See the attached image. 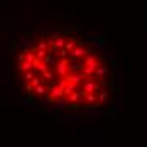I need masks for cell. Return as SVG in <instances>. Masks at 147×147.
Here are the masks:
<instances>
[{
    "mask_svg": "<svg viewBox=\"0 0 147 147\" xmlns=\"http://www.w3.org/2000/svg\"><path fill=\"white\" fill-rule=\"evenodd\" d=\"M0 69L24 105L59 120L105 117L122 95L120 63L108 42L73 24H46L12 37Z\"/></svg>",
    "mask_w": 147,
    "mask_h": 147,
    "instance_id": "1",
    "label": "cell"
}]
</instances>
